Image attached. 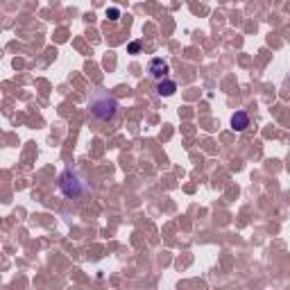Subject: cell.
Here are the masks:
<instances>
[{
  "instance_id": "1",
  "label": "cell",
  "mask_w": 290,
  "mask_h": 290,
  "mask_svg": "<svg viewBox=\"0 0 290 290\" xmlns=\"http://www.w3.org/2000/svg\"><path fill=\"white\" fill-rule=\"evenodd\" d=\"M89 109H91V116L100 123H109L111 118L116 116L118 111V100L114 95H109L104 89H98L93 93V98L89 100Z\"/></svg>"
},
{
  "instance_id": "2",
  "label": "cell",
  "mask_w": 290,
  "mask_h": 290,
  "mask_svg": "<svg viewBox=\"0 0 290 290\" xmlns=\"http://www.w3.org/2000/svg\"><path fill=\"white\" fill-rule=\"evenodd\" d=\"M59 191L64 193L66 197H72V200H80V197H86L91 193V186L80 172L75 170H64L59 177Z\"/></svg>"
},
{
  "instance_id": "3",
  "label": "cell",
  "mask_w": 290,
  "mask_h": 290,
  "mask_svg": "<svg viewBox=\"0 0 290 290\" xmlns=\"http://www.w3.org/2000/svg\"><path fill=\"white\" fill-rule=\"evenodd\" d=\"M168 72H170L168 61H163V59H152L150 61V75H152L154 80H163Z\"/></svg>"
},
{
  "instance_id": "4",
  "label": "cell",
  "mask_w": 290,
  "mask_h": 290,
  "mask_svg": "<svg viewBox=\"0 0 290 290\" xmlns=\"http://www.w3.org/2000/svg\"><path fill=\"white\" fill-rule=\"evenodd\" d=\"M231 127H234L236 132H245V129L249 127V116L245 114V111H236V114L231 116Z\"/></svg>"
},
{
  "instance_id": "5",
  "label": "cell",
  "mask_w": 290,
  "mask_h": 290,
  "mask_svg": "<svg viewBox=\"0 0 290 290\" xmlns=\"http://www.w3.org/2000/svg\"><path fill=\"white\" fill-rule=\"evenodd\" d=\"M175 91H177V84L172 80H159V84H157V93L161 95V98H170V95H175Z\"/></svg>"
},
{
  "instance_id": "6",
  "label": "cell",
  "mask_w": 290,
  "mask_h": 290,
  "mask_svg": "<svg viewBox=\"0 0 290 290\" xmlns=\"http://www.w3.org/2000/svg\"><path fill=\"white\" fill-rule=\"evenodd\" d=\"M107 16L111 18V21H116V18L120 16V12H118V9H116V7H114V9H107Z\"/></svg>"
},
{
  "instance_id": "7",
  "label": "cell",
  "mask_w": 290,
  "mask_h": 290,
  "mask_svg": "<svg viewBox=\"0 0 290 290\" xmlns=\"http://www.w3.org/2000/svg\"><path fill=\"white\" fill-rule=\"evenodd\" d=\"M141 50V41H132L129 43V52H138Z\"/></svg>"
}]
</instances>
